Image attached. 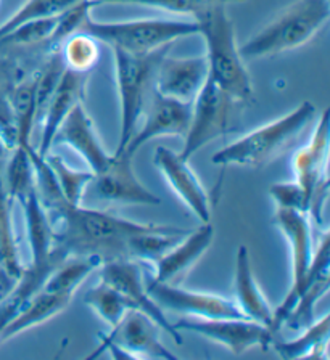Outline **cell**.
Segmentation results:
<instances>
[{
	"label": "cell",
	"instance_id": "obj_1",
	"mask_svg": "<svg viewBox=\"0 0 330 360\" xmlns=\"http://www.w3.org/2000/svg\"><path fill=\"white\" fill-rule=\"evenodd\" d=\"M55 241L68 256H97L102 261L127 257V241L153 224L134 222L115 214L65 201L47 211ZM129 259V257H127Z\"/></svg>",
	"mask_w": 330,
	"mask_h": 360
},
{
	"label": "cell",
	"instance_id": "obj_2",
	"mask_svg": "<svg viewBox=\"0 0 330 360\" xmlns=\"http://www.w3.org/2000/svg\"><path fill=\"white\" fill-rule=\"evenodd\" d=\"M193 20L197 21L198 34L205 41L208 81L216 84L239 103H250L253 98V86L240 55L227 5H211L200 11Z\"/></svg>",
	"mask_w": 330,
	"mask_h": 360
},
{
	"label": "cell",
	"instance_id": "obj_3",
	"mask_svg": "<svg viewBox=\"0 0 330 360\" xmlns=\"http://www.w3.org/2000/svg\"><path fill=\"white\" fill-rule=\"evenodd\" d=\"M316 116V106L303 101L287 115L253 129L231 145L216 151L211 162L216 166L261 167L298 137Z\"/></svg>",
	"mask_w": 330,
	"mask_h": 360
},
{
	"label": "cell",
	"instance_id": "obj_4",
	"mask_svg": "<svg viewBox=\"0 0 330 360\" xmlns=\"http://www.w3.org/2000/svg\"><path fill=\"white\" fill-rule=\"evenodd\" d=\"M330 20V0H296L242 47L243 60L274 56L311 41Z\"/></svg>",
	"mask_w": 330,
	"mask_h": 360
},
{
	"label": "cell",
	"instance_id": "obj_5",
	"mask_svg": "<svg viewBox=\"0 0 330 360\" xmlns=\"http://www.w3.org/2000/svg\"><path fill=\"white\" fill-rule=\"evenodd\" d=\"M77 32H86L111 50L132 55H148L171 47L182 37L198 34L195 20H131L97 21L89 15Z\"/></svg>",
	"mask_w": 330,
	"mask_h": 360
},
{
	"label": "cell",
	"instance_id": "obj_6",
	"mask_svg": "<svg viewBox=\"0 0 330 360\" xmlns=\"http://www.w3.org/2000/svg\"><path fill=\"white\" fill-rule=\"evenodd\" d=\"M167 52L170 47L148 55L113 50L116 89L120 97V139L113 155H121L126 150L127 142L139 127L142 112L155 90L156 66Z\"/></svg>",
	"mask_w": 330,
	"mask_h": 360
},
{
	"label": "cell",
	"instance_id": "obj_7",
	"mask_svg": "<svg viewBox=\"0 0 330 360\" xmlns=\"http://www.w3.org/2000/svg\"><path fill=\"white\" fill-rule=\"evenodd\" d=\"M239 105L237 100H234L216 84L206 81L190 105V122L179 156L189 161L212 140L231 132L236 126L234 121Z\"/></svg>",
	"mask_w": 330,
	"mask_h": 360
},
{
	"label": "cell",
	"instance_id": "obj_8",
	"mask_svg": "<svg viewBox=\"0 0 330 360\" xmlns=\"http://www.w3.org/2000/svg\"><path fill=\"white\" fill-rule=\"evenodd\" d=\"M274 224L281 230L287 240L290 248V261H292V285L284 301L272 315V323L269 330L276 335L287 319L290 309L293 306L296 292L300 291L301 285L310 272L315 250H312V233L310 214L293 211V210H279L274 214Z\"/></svg>",
	"mask_w": 330,
	"mask_h": 360
},
{
	"label": "cell",
	"instance_id": "obj_9",
	"mask_svg": "<svg viewBox=\"0 0 330 360\" xmlns=\"http://www.w3.org/2000/svg\"><path fill=\"white\" fill-rule=\"evenodd\" d=\"M102 351H110L115 359H177L161 342L160 326L139 311H129L108 335H100V347L94 356Z\"/></svg>",
	"mask_w": 330,
	"mask_h": 360
},
{
	"label": "cell",
	"instance_id": "obj_10",
	"mask_svg": "<svg viewBox=\"0 0 330 360\" xmlns=\"http://www.w3.org/2000/svg\"><path fill=\"white\" fill-rule=\"evenodd\" d=\"M329 158V110L319 116V122L310 142L293 156L295 180L310 200V214L321 222L324 200L327 196Z\"/></svg>",
	"mask_w": 330,
	"mask_h": 360
},
{
	"label": "cell",
	"instance_id": "obj_11",
	"mask_svg": "<svg viewBox=\"0 0 330 360\" xmlns=\"http://www.w3.org/2000/svg\"><path fill=\"white\" fill-rule=\"evenodd\" d=\"M177 331H190L224 346L236 356H242L250 349H267L274 335L269 326L250 319H193L186 317L174 323Z\"/></svg>",
	"mask_w": 330,
	"mask_h": 360
},
{
	"label": "cell",
	"instance_id": "obj_12",
	"mask_svg": "<svg viewBox=\"0 0 330 360\" xmlns=\"http://www.w3.org/2000/svg\"><path fill=\"white\" fill-rule=\"evenodd\" d=\"M99 272L100 280L118 290L125 296V300L129 302L132 311H139L147 315L148 319H152L160 326V330H163L177 345H181V335L176 330L174 323L167 320L163 309L150 296L147 285L144 283L142 270L134 259H110V261L102 262Z\"/></svg>",
	"mask_w": 330,
	"mask_h": 360
},
{
	"label": "cell",
	"instance_id": "obj_13",
	"mask_svg": "<svg viewBox=\"0 0 330 360\" xmlns=\"http://www.w3.org/2000/svg\"><path fill=\"white\" fill-rule=\"evenodd\" d=\"M190 105L192 103L163 97L153 90L142 112L141 127H137L132 134L122 153L134 156L150 140L160 137H184L190 122Z\"/></svg>",
	"mask_w": 330,
	"mask_h": 360
},
{
	"label": "cell",
	"instance_id": "obj_14",
	"mask_svg": "<svg viewBox=\"0 0 330 360\" xmlns=\"http://www.w3.org/2000/svg\"><path fill=\"white\" fill-rule=\"evenodd\" d=\"M150 296L166 311L186 314L193 319H247L237 304L224 296L179 288L171 283L147 285Z\"/></svg>",
	"mask_w": 330,
	"mask_h": 360
},
{
	"label": "cell",
	"instance_id": "obj_15",
	"mask_svg": "<svg viewBox=\"0 0 330 360\" xmlns=\"http://www.w3.org/2000/svg\"><path fill=\"white\" fill-rule=\"evenodd\" d=\"M153 162L171 190L177 195V198L187 206V210L201 224L211 222L210 195L201 185L200 179L195 176L192 167L189 166V161L166 146H158L155 150Z\"/></svg>",
	"mask_w": 330,
	"mask_h": 360
},
{
	"label": "cell",
	"instance_id": "obj_16",
	"mask_svg": "<svg viewBox=\"0 0 330 360\" xmlns=\"http://www.w3.org/2000/svg\"><path fill=\"white\" fill-rule=\"evenodd\" d=\"M94 187L99 198L121 205L158 206L161 200L139 180L132 167V156L113 155L103 171L95 174Z\"/></svg>",
	"mask_w": 330,
	"mask_h": 360
},
{
	"label": "cell",
	"instance_id": "obj_17",
	"mask_svg": "<svg viewBox=\"0 0 330 360\" xmlns=\"http://www.w3.org/2000/svg\"><path fill=\"white\" fill-rule=\"evenodd\" d=\"M208 81V63L205 55L170 56L160 60L155 72V90L163 97L192 103Z\"/></svg>",
	"mask_w": 330,
	"mask_h": 360
},
{
	"label": "cell",
	"instance_id": "obj_18",
	"mask_svg": "<svg viewBox=\"0 0 330 360\" xmlns=\"http://www.w3.org/2000/svg\"><path fill=\"white\" fill-rule=\"evenodd\" d=\"M53 143L66 145L75 150L87 162L89 169L94 174L103 171L113 156L106 153L99 139V134L95 131L91 116L87 115L82 103L76 105L70 111V115L65 117L52 140V145Z\"/></svg>",
	"mask_w": 330,
	"mask_h": 360
},
{
	"label": "cell",
	"instance_id": "obj_19",
	"mask_svg": "<svg viewBox=\"0 0 330 360\" xmlns=\"http://www.w3.org/2000/svg\"><path fill=\"white\" fill-rule=\"evenodd\" d=\"M89 72H77L65 68L63 75L55 87L53 94L50 95L46 110L42 115V137L37 153L42 156L49 155L52 140L57 134L61 122L70 115V111L84 101V92H86Z\"/></svg>",
	"mask_w": 330,
	"mask_h": 360
},
{
	"label": "cell",
	"instance_id": "obj_20",
	"mask_svg": "<svg viewBox=\"0 0 330 360\" xmlns=\"http://www.w3.org/2000/svg\"><path fill=\"white\" fill-rule=\"evenodd\" d=\"M212 240H215V229L211 222L201 224L197 230L187 232L153 262L155 277L152 283H171L172 280L189 272L210 250Z\"/></svg>",
	"mask_w": 330,
	"mask_h": 360
},
{
	"label": "cell",
	"instance_id": "obj_21",
	"mask_svg": "<svg viewBox=\"0 0 330 360\" xmlns=\"http://www.w3.org/2000/svg\"><path fill=\"white\" fill-rule=\"evenodd\" d=\"M234 291H236L237 307L245 317L261 325L271 326L274 309L269 306L266 296L262 295L256 283L253 269H251L250 252L245 246H240L236 256V270H234Z\"/></svg>",
	"mask_w": 330,
	"mask_h": 360
},
{
	"label": "cell",
	"instance_id": "obj_22",
	"mask_svg": "<svg viewBox=\"0 0 330 360\" xmlns=\"http://www.w3.org/2000/svg\"><path fill=\"white\" fill-rule=\"evenodd\" d=\"M12 200L8 198L0 174V301L13 290L23 274L12 219Z\"/></svg>",
	"mask_w": 330,
	"mask_h": 360
},
{
	"label": "cell",
	"instance_id": "obj_23",
	"mask_svg": "<svg viewBox=\"0 0 330 360\" xmlns=\"http://www.w3.org/2000/svg\"><path fill=\"white\" fill-rule=\"evenodd\" d=\"M70 301V296L50 292L41 288L25 302V306L20 309L18 314L5 325L2 333H0V341H7L10 338L23 333V331L46 323L47 320L53 319L55 315L65 311Z\"/></svg>",
	"mask_w": 330,
	"mask_h": 360
},
{
	"label": "cell",
	"instance_id": "obj_24",
	"mask_svg": "<svg viewBox=\"0 0 330 360\" xmlns=\"http://www.w3.org/2000/svg\"><path fill=\"white\" fill-rule=\"evenodd\" d=\"M37 72L18 79L10 92V108H12L16 145L27 146L31 143V135L37 122L36 105ZM15 145V146H16Z\"/></svg>",
	"mask_w": 330,
	"mask_h": 360
},
{
	"label": "cell",
	"instance_id": "obj_25",
	"mask_svg": "<svg viewBox=\"0 0 330 360\" xmlns=\"http://www.w3.org/2000/svg\"><path fill=\"white\" fill-rule=\"evenodd\" d=\"M102 262L97 256H68L49 275L42 288L72 297L89 275L102 266Z\"/></svg>",
	"mask_w": 330,
	"mask_h": 360
},
{
	"label": "cell",
	"instance_id": "obj_26",
	"mask_svg": "<svg viewBox=\"0 0 330 360\" xmlns=\"http://www.w3.org/2000/svg\"><path fill=\"white\" fill-rule=\"evenodd\" d=\"M330 335V315L317 319L303 328V333L292 341L276 342V351L282 359H319L327 346Z\"/></svg>",
	"mask_w": 330,
	"mask_h": 360
},
{
	"label": "cell",
	"instance_id": "obj_27",
	"mask_svg": "<svg viewBox=\"0 0 330 360\" xmlns=\"http://www.w3.org/2000/svg\"><path fill=\"white\" fill-rule=\"evenodd\" d=\"M84 304L110 326L120 323L121 319L132 311L125 296L102 280L84 295Z\"/></svg>",
	"mask_w": 330,
	"mask_h": 360
},
{
	"label": "cell",
	"instance_id": "obj_28",
	"mask_svg": "<svg viewBox=\"0 0 330 360\" xmlns=\"http://www.w3.org/2000/svg\"><path fill=\"white\" fill-rule=\"evenodd\" d=\"M5 190H7L8 198L20 202L23 201L32 190L36 188L34 167L27 153L26 146L16 145L13 148V155L10 156L7 166V177L4 180Z\"/></svg>",
	"mask_w": 330,
	"mask_h": 360
},
{
	"label": "cell",
	"instance_id": "obj_29",
	"mask_svg": "<svg viewBox=\"0 0 330 360\" xmlns=\"http://www.w3.org/2000/svg\"><path fill=\"white\" fill-rule=\"evenodd\" d=\"M99 44L86 32L72 34L58 49L65 68L77 72H91L100 56Z\"/></svg>",
	"mask_w": 330,
	"mask_h": 360
},
{
	"label": "cell",
	"instance_id": "obj_30",
	"mask_svg": "<svg viewBox=\"0 0 330 360\" xmlns=\"http://www.w3.org/2000/svg\"><path fill=\"white\" fill-rule=\"evenodd\" d=\"M46 160L52 167L53 176L57 179L58 187L65 200L71 205H81L84 191L94 182L95 174L92 171H77L70 167L60 156L47 155Z\"/></svg>",
	"mask_w": 330,
	"mask_h": 360
},
{
	"label": "cell",
	"instance_id": "obj_31",
	"mask_svg": "<svg viewBox=\"0 0 330 360\" xmlns=\"http://www.w3.org/2000/svg\"><path fill=\"white\" fill-rule=\"evenodd\" d=\"M80 2L82 0H26L4 25H0V39L26 21L58 16Z\"/></svg>",
	"mask_w": 330,
	"mask_h": 360
},
{
	"label": "cell",
	"instance_id": "obj_32",
	"mask_svg": "<svg viewBox=\"0 0 330 360\" xmlns=\"http://www.w3.org/2000/svg\"><path fill=\"white\" fill-rule=\"evenodd\" d=\"M16 81H18L16 66L7 60H0V134L10 150H13L16 145L13 116L10 108V92Z\"/></svg>",
	"mask_w": 330,
	"mask_h": 360
},
{
	"label": "cell",
	"instance_id": "obj_33",
	"mask_svg": "<svg viewBox=\"0 0 330 360\" xmlns=\"http://www.w3.org/2000/svg\"><path fill=\"white\" fill-rule=\"evenodd\" d=\"M58 16L26 21L8 34H5L0 39V45H44V47H47L50 37L57 27Z\"/></svg>",
	"mask_w": 330,
	"mask_h": 360
},
{
	"label": "cell",
	"instance_id": "obj_34",
	"mask_svg": "<svg viewBox=\"0 0 330 360\" xmlns=\"http://www.w3.org/2000/svg\"><path fill=\"white\" fill-rule=\"evenodd\" d=\"M100 4L110 2V4H136L144 5V7H152L158 10L170 11V13L176 15H190L192 20L197 16L200 11L211 7V5L217 4H236V2H245V0H99Z\"/></svg>",
	"mask_w": 330,
	"mask_h": 360
},
{
	"label": "cell",
	"instance_id": "obj_35",
	"mask_svg": "<svg viewBox=\"0 0 330 360\" xmlns=\"http://www.w3.org/2000/svg\"><path fill=\"white\" fill-rule=\"evenodd\" d=\"M269 195L279 210H293L310 214V200L296 180L271 185Z\"/></svg>",
	"mask_w": 330,
	"mask_h": 360
},
{
	"label": "cell",
	"instance_id": "obj_36",
	"mask_svg": "<svg viewBox=\"0 0 330 360\" xmlns=\"http://www.w3.org/2000/svg\"><path fill=\"white\" fill-rule=\"evenodd\" d=\"M8 150H10V148H8L7 142H5V139L2 137V134H0V158H4L5 155H7Z\"/></svg>",
	"mask_w": 330,
	"mask_h": 360
}]
</instances>
